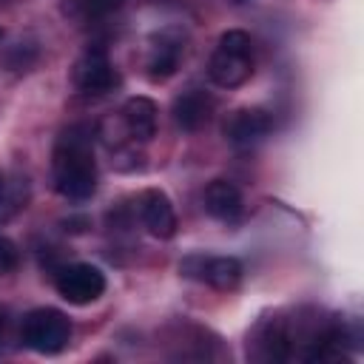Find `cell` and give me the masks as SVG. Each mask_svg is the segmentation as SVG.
Wrapping results in <instances>:
<instances>
[{"instance_id": "cell-1", "label": "cell", "mask_w": 364, "mask_h": 364, "mask_svg": "<svg viewBox=\"0 0 364 364\" xmlns=\"http://www.w3.org/2000/svg\"><path fill=\"white\" fill-rule=\"evenodd\" d=\"M97 128L88 122H71L60 131L51 151V182L54 191L71 202L91 199L97 191V159H94Z\"/></svg>"}, {"instance_id": "cell-17", "label": "cell", "mask_w": 364, "mask_h": 364, "mask_svg": "<svg viewBox=\"0 0 364 364\" xmlns=\"http://www.w3.org/2000/svg\"><path fill=\"white\" fill-rule=\"evenodd\" d=\"M37 46L34 43H14L11 46V54H6V65L11 71H26L37 57H26V51H34Z\"/></svg>"}, {"instance_id": "cell-11", "label": "cell", "mask_w": 364, "mask_h": 364, "mask_svg": "<svg viewBox=\"0 0 364 364\" xmlns=\"http://www.w3.org/2000/svg\"><path fill=\"white\" fill-rule=\"evenodd\" d=\"M213 108H216V100L205 91V88H185L182 94L173 97V105H171V117L176 122L179 131H199L202 125H208V119L213 117Z\"/></svg>"}, {"instance_id": "cell-5", "label": "cell", "mask_w": 364, "mask_h": 364, "mask_svg": "<svg viewBox=\"0 0 364 364\" xmlns=\"http://www.w3.org/2000/svg\"><path fill=\"white\" fill-rule=\"evenodd\" d=\"M188 34L179 26H165L148 37L145 46V77L151 82H165L179 71V63L185 60Z\"/></svg>"}, {"instance_id": "cell-12", "label": "cell", "mask_w": 364, "mask_h": 364, "mask_svg": "<svg viewBox=\"0 0 364 364\" xmlns=\"http://www.w3.org/2000/svg\"><path fill=\"white\" fill-rule=\"evenodd\" d=\"M202 205H205L208 216H213L216 222H225V225H236L242 219V213H245L242 191L230 179L208 182V188L202 193Z\"/></svg>"}, {"instance_id": "cell-14", "label": "cell", "mask_w": 364, "mask_h": 364, "mask_svg": "<svg viewBox=\"0 0 364 364\" xmlns=\"http://www.w3.org/2000/svg\"><path fill=\"white\" fill-rule=\"evenodd\" d=\"M31 199V182L20 171L0 168V222H11L17 213L28 208Z\"/></svg>"}, {"instance_id": "cell-15", "label": "cell", "mask_w": 364, "mask_h": 364, "mask_svg": "<svg viewBox=\"0 0 364 364\" xmlns=\"http://www.w3.org/2000/svg\"><path fill=\"white\" fill-rule=\"evenodd\" d=\"M125 0H63V14L68 20H77V23H94V20H102L108 14H114L117 9H122Z\"/></svg>"}, {"instance_id": "cell-4", "label": "cell", "mask_w": 364, "mask_h": 364, "mask_svg": "<svg viewBox=\"0 0 364 364\" xmlns=\"http://www.w3.org/2000/svg\"><path fill=\"white\" fill-rule=\"evenodd\" d=\"M122 82L117 65L102 46H88L71 65V85L85 97H105Z\"/></svg>"}, {"instance_id": "cell-7", "label": "cell", "mask_w": 364, "mask_h": 364, "mask_svg": "<svg viewBox=\"0 0 364 364\" xmlns=\"http://www.w3.org/2000/svg\"><path fill=\"white\" fill-rule=\"evenodd\" d=\"M179 273L185 279H196L213 290L230 293L242 284V262L233 256H205V253H191L179 262Z\"/></svg>"}, {"instance_id": "cell-18", "label": "cell", "mask_w": 364, "mask_h": 364, "mask_svg": "<svg viewBox=\"0 0 364 364\" xmlns=\"http://www.w3.org/2000/svg\"><path fill=\"white\" fill-rule=\"evenodd\" d=\"M0 344H3V313H0Z\"/></svg>"}, {"instance_id": "cell-19", "label": "cell", "mask_w": 364, "mask_h": 364, "mask_svg": "<svg viewBox=\"0 0 364 364\" xmlns=\"http://www.w3.org/2000/svg\"><path fill=\"white\" fill-rule=\"evenodd\" d=\"M0 43H3V28H0Z\"/></svg>"}, {"instance_id": "cell-10", "label": "cell", "mask_w": 364, "mask_h": 364, "mask_svg": "<svg viewBox=\"0 0 364 364\" xmlns=\"http://www.w3.org/2000/svg\"><path fill=\"white\" fill-rule=\"evenodd\" d=\"M136 216H139V225L145 228V233H151L154 239H173L176 236V210H173V202L165 191L159 188H145L139 196H136V205H134Z\"/></svg>"}, {"instance_id": "cell-8", "label": "cell", "mask_w": 364, "mask_h": 364, "mask_svg": "<svg viewBox=\"0 0 364 364\" xmlns=\"http://www.w3.org/2000/svg\"><path fill=\"white\" fill-rule=\"evenodd\" d=\"M105 273L88 262H71L57 267L54 273V290L60 293V299H65L68 304H91L105 293Z\"/></svg>"}, {"instance_id": "cell-13", "label": "cell", "mask_w": 364, "mask_h": 364, "mask_svg": "<svg viewBox=\"0 0 364 364\" xmlns=\"http://www.w3.org/2000/svg\"><path fill=\"white\" fill-rule=\"evenodd\" d=\"M156 119H159V111H156V102L148 100V97H131L125 100V105L119 108V122H122V131L131 142H151L154 134H156Z\"/></svg>"}, {"instance_id": "cell-6", "label": "cell", "mask_w": 364, "mask_h": 364, "mask_svg": "<svg viewBox=\"0 0 364 364\" xmlns=\"http://www.w3.org/2000/svg\"><path fill=\"white\" fill-rule=\"evenodd\" d=\"M247 358L253 361H287L293 358V336L287 316H267L259 318L256 327L247 333Z\"/></svg>"}, {"instance_id": "cell-2", "label": "cell", "mask_w": 364, "mask_h": 364, "mask_svg": "<svg viewBox=\"0 0 364 364\" xmlns=\"http://www.w3.org/2000/svg\"><path fill=\"white\" fill-rule=\"evenodd\" d=\"M208 77L219 88H239L253 77V40L242 28H230L216 40L208 60Z\"/></svg>"}, {"instance_id": "cell-9", "label": "cell", "mask_w": 364, "mask_h": 364, "mask_svg": "<svg viewBox=\"0 0 364 364\" xmlns=\"http://www.w3.org/2000/svg\"><path fill=\"white\" fill-rule=\"evenodd\" d=\"M276 128V119L267 108H259V105H247V108H236L228 114L225 125H222V134L230 145L236 148H253L259 142H264Z\"/></svg>"}, {"instance_id": "cell-20", "label": "cell", "mask_w": 364, "mask_h": 364, "mask_svg": "<svg viewBox=\"0 0 364 364\" xmlns=\"http://www.w3.org/2000/svg\"><path fill=\"white\" fill-rule=\"evenodd\" d=\"M0 3H6V0H0Z\"/></svg>"}, {"instance_id": "cell-3", "label": "cell", "mask_w": 364, "mask_h": 364, "mask_svg": "<svg viewBox=\"0 0 364 364\" xmlns=\"http://www.w3.org/2000/svg\"><path fill=\"white\" fill-rule=\"evenodd\" d=\"M20 338L28 350L40 355H57L71 341V321L57 307H37L23 316Z\"/></svg>"}, {"instance_id": "cell-16", "label": "cell", "mask_w": 364, "mask_h": 364, "mask_svg": "<svg viewBox=\"0 0 364 364\" xmlns=\"http://www.w3.org/2000/svg\"><path fill=\"white\" fill-rule=\"evenodd\" d=\"M17 264H20V247L9 236H0V276L14 273Z\"/></svg>"}]
</instances>
